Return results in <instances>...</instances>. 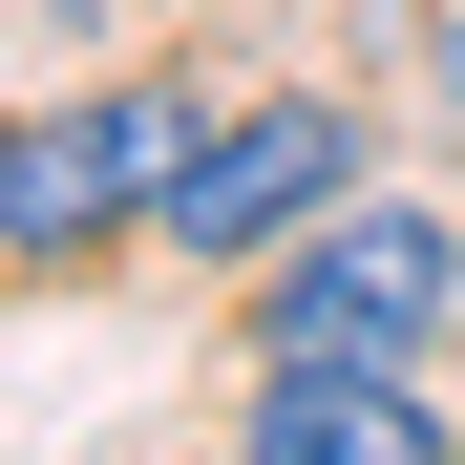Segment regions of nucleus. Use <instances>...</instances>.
Returning a JSON list of instances; mask_svg holds the SVG:
<instances>
[{
	"instance_id": "nucleus-4",
	"label": "nucleus",
	"mask_w": 465,
	"mask_h": 465,
	"mask_svg": "<svg viewBox=\"0 0 465 465\" xmlns=\"http://www.w3.org/2000/svg\"><path fill=\"white\" fill-rule=\"evenodd\" d=\"M254 465H444L423 360H254Z\"/></svg>"
},
{
	"instance_id": "nucleus-5",
	"label": "nucleus",
	"mask_w": 465,
	"mask_h": 465,
	"mask_svg": "<svg viewBox=\"0 0 465 465\" xmlns=\"http://www.w3.org/2000/svg\"><path fill=\"white\" fill-rule=\"evenodd\" d=\"M444 127H465V0H444Z\"/></svg>"
},
{
	"instance_id": "nucleus-3",
	"label": "nucleus",
	"mask_w": 465,
	"mask_h": 465,
	"mask_svg": "<svg viewBox=\"0 0 465 465\" xmlns=\"http://www.w3.org/2000/svg\"><path fill=\"white\" fill-rule=\"evenodd\" d=\"M339 191H360V106H212L148 232H170L191 275H232V254H296Z\"/></svg>"
},
{
	"instance_id": "nucleus-2",
	"label": "nucleus",
	"mask_w": 465,
	"mask_h": 465,
	"mask_svg": "<svg viewBox=\"0 0 465 465\" xmlns=\"http://www.w3.org/2000/svg\"><path fill=\"white\" fill-rule=\"evenodd\" d=\"M444 296H465V232H444L423 191H339V212L254 275V360H423Z\"/></svg>"
},
{
	"instance_id": "nucleus-1",
	"label": "nucleus",
	"mask_w": 465,
	"mask_h": 465,
	"mask_svg": "<svg viewBox=\"0 0 465 465\" xmlns=\"http://www.w3.org/2000/svg\"><path fill=\"white\" fill-rule=\"evenodd\" d=\"M191 127H212L191 85H64V106H0V254H22V275H85L106 232L170 212Z\"/></svg>"
}]
</instances>
